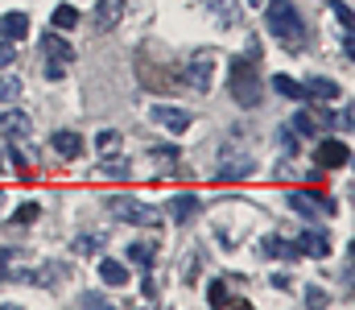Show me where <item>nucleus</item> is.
Segmentation results:
<instances>
[{"label":"nucleus","instance_id":"f257e3e1","mask_svg":"<svg viewBox=\"0 0 355 310\" xmlns=\"http://www.w3.org/2000/svg\"><path fill=\"white\" fill-rule=\"evenodd\" d=\"M265 21H268V33H272L289 54H297V50L306 46V21L297 17L293 0H268Z\"/></svg>","mask_w":355,"mask_h":310},{"label":"nucleus","instance_id":"f03ea898","mask_svg":"<svg viewBox=\"0 0 355 310\" xmlns=\"http://www.w3.org/2000/svg\"><path fill=\"white\" fill-rule=\"evenodd\" d=\"M257 62H261V50H257V46H252L244 58L232 62V96L240 100V107H257V103L265 100V83H261V75H257Z\"/></svg>","mask_w":355,"mask_h":310},{"label":"nucleus","instance_id":"7ed1b4c3","mask_svg":"<svg viewBox=\"0 0 355 310\" xmlns=\"http://www.w3.org/2000/svg\"><path fill=\"white\" fill-rule=\"evenodd\" d=\"M211 75H215V50H194L186 62V83L194 92H211Z\"/></svg>","mask_w":355,"mask_h":310},{"label":"nucleus","instance_id":"20e7f679","mask_svg":"<svg viewBox=\"0 0 355 310\" xmlns=\"http://www.w3.org/2000/svg\"><path fill=\"white\" fill-rule=\"evenodd\" d=\"M252 170H257V157H252V153L236 157L232 149H223V157H219V170H215V178H219V182H236V178H248Z\"/></svg>","mask_w":355,"mask_h":310},{"label":"nucleus","instance_id":"39448f33","mask_svg":"<svg viewBox=\"0 0 355 310\" xmlns=\"http://www.w3.org/2000/svg\"><path fill=\"white\" fill-rule=\"evenodd\" d=\"M107 211H116V219H124V223H153V211L149 207L137 203V199H124V195L107 199Z\"/></svg>","mask_w":355,"mask_h":310},{"label":"nucleus","instance_id":"423d86ee","mask_svg":"<svg viewBox=\"0 0 355 310\" xmlns=\"http://www.w3.org/2000/svg\"><path fill=\"white\" fill-rule=\"evenodd\" d=\"M314 162H318L322 170H339V166L352 162V149H347L343 141H322V145L314 149Z\"/></svg>","mask_w":355,"mask_h":310},{"label":"nucleus","instance_id":"0eeeda50","mask_svg":"<svg viewBox=\"0 0 355 310\" xmlns=\"http://www.w3.org/2000/svg\"><path fill=\"white\" fill-rule=\"evenodd\" d=\"M331 124H335V116H331V112H322V107H302V112L293 116V128H297V132H306V137H310V132H318V128H331Z\"/></svg>","mask_w":355,"mask_h":310},{"label":"nucleus","instance_id":"6e6552de","mask_svg":"<svg viewBox=\"0 0 355 310\" xmlns=\"http://www.w3.org/2000/svg\"><path fill=\"white\" fill-rule=\"evenodd\" d=\"M50 145H54V149H58V157H67V162H79V157L87 153L83 137H79V132H67V128H62V132H54V137H50Z\"/></svg>","mask_w":355,"mask_h":310},{"label":"nucleus","instance_id":"1a4fd4ad","mask_svg":"<svg viewBox=\"0 0 355 310\" xmlns=\"http://www.w3.org/2000/svg\"><path fill=\"white\" fill-rule=\"evenodd\" d=\"M153 120L162 124V128H170V132H186L190 128V112L186 107H170V103H162V107H153Z\"/></svg>","mask_w":355,"mask_h":310},{"label":"nucleus","instance_id":"9d476101","mask_svg":"<svg viewBox=\"0 0 355 310\" xmlns=\"http://www.w3.org/2000/svg\"><path fill=\"white\" fill-rule=\"evenodd\" d=\"M42 54H46L50 62H62V67L75 62V46H67L58 33H42Z\"/></svg>","mask_w":355,"mask_h":310},{"label":"nucleus","instance_id":"9b49d317","mask_svg":"<svg viewBox=\"0 0 355 310\" xmlns=\"http://www.w3.org/2000/svg\"><path fill=\"white\" fill-rule=\"evenodd\" d=\"M0 33H4V42H25L29 37V17L25 12H4L0 17Z\"/></svg>","mask_w":355,"mask_h":310},{"label":"nucleus","instance_id":"f8f14e48","mask_svg":"<svg viewBox=\"0 0 355 310\" xmlns=\"http://www.w3.org/2000/svg\"><path fill=\"white\" fill-rule=\"evenodd\" d=\"M302 92L314 96V100H339V83H331V79H322V75H310V79L302 83Z\"/></svg>","mask_w":355,"mask_h":310},{"label":"nucleus","instance_id":"ddd939ff","mask_svg":"<svg viewBox=\"0 0 355 310\" xmlns=\"http://www.w3.org/2000/svg\"><path fill=\"white\" fill-rule=\"evenodd\" d=\"M166 211H170V219H174V223H190V219H194V211H198V199H194V195H174Z\"/></svg>","mask_w":355,"mask_h":310},{"label":"nucleus","instance_id":"4468645a","mask_svg":"<svg viewBox=\"0 0 355 310\" xmlns=\"http://www.w3.org/2000/svg\"><path fill=\"white\" fill-rule=\"evenodd\" d=\"M297 252H310V257H331V240H327L322 232H302Z\"/></svg>","mask_w":355,"mask_h":310},{"label":"nucleus","instance_id":"2eb2a0df","mask_svg":"<svg viewBox=\"0 0 355 310\" xmlns=\"http://www.w3.org/2000/svg\"><path fill=\"white\" fill-rule=\"evenodd\" d=\"M207 12H215V21H219V25H236V21L244 17L236 0H207Z\"/></svg>","mask_w":355,"mask_h":310},{"label":"nucleus","instance_id":"dca6fc26","mask_svg":"<svg viewBox=\"0 0 355 310\" xmlns=\"http://www.w3.org/2000/svg\"><path fill=\"white\" fill-rule=\"evenodd\" d=\"M99 277H103V286H124V282H128V269H124L120 261H107V257H103V261H99Z\"/></svg>","mask_w":355,"mask_h":310},{"label":"nucleus","instance_id":"f3484780","mask_svg":"<svg viewBox=\"0 0 355 310\" xmlns=\"http://www.w3.org/2000/svg\"><path fill=\"white\" fill-rule=\"evenodd\" d=\"M120 12H124V0H99V17H95V25H99V29H112V25L120 21Z\"/></svg>","mask_w":355,"mask_h":310},{"label":"nucleus","instance_id":"a211bd4d","mask_svg":"<svg viewBox=\"0 0 355 310\" xmlns=\"http://www.w3.org/2000/svg\"><path fill=\"white\" fill-rule=\"evenodd\" d=\"M0 128H4L8 137H29V120H25L21 112H0Z\"/></svg>","mask_w":355,"mask_h":310},{"label":"nucleus","instance_id":"6ab92c4d","mask_svg":"<svg viewBox=\"0 0 355 310\" xmlns=\"http://www.w3.org/2000/svg\"><path fill=\"white\" fill-rule=\"evenodd\" d=\"M79 25V8L75 4H58L54 8V29H75Z\"/></svg>","mask_w":355,"mask_h":310},{"label":"nucleus","instance_id":"aec40b11","mask_svg":"<svg viewBox=\"0 0 355 310\" xmlns=\"http://www.w3.org/2000/svg\"><path fill=\"white\" fill-rule=\"evenodd\" d=\"M272 87L285 96V100H306V92H302V83H293L289 75H272Z\"/></svg>","mask_w":355,"mask_h":310},{"label":"nucleus","instance_id":"412c9836","mask_svg":"<svg viewBox=\"0 0 355 310\" xmlns=\"http://www.w3.org/2000/svg\"><path fill=\"white\" fill-rule=\"evenodd\" d=\"M265 257H285V261H289V257H302V252H297L293 244H285L281 236H268L265 240Z\"/></svg>","mask_w":355,"mask_h":310},{"label":"nucleus","instance_id":"4be33fe9","mask_svg":"<svg viewBox=\"0 0 355 310\" xmlns=\"http://www.w3.org/2000/svg\"><path fill=\"white\" fill-rule=\"evenodd\" d=\"M107 174H112V178H124V174H128V162H124V157H107V153H103L99 178H107Z\"/></svg>","mask_w":355,"mask_h":310},{"label":"nucleus","instance_id":"5701e85b","mask_svg":"<svg viewBox=\"0 0 355 310\" xmlns=\"http://www.w3.org/2000/svg\"><path fill=\"white\" fill-rule=\"evenodd\" d=\"M128 261H137V265H153V244H128Z\"/></svg>","mask_w":355,"mask_h":310},{"label":"nucleus","instance_id":"b1692460","mask_svg":"<svg viewBox=\"0 0 355 310\" xmlns=\"http://www.w3.org/2000/svg\"><path fill=\"white\" fill-rule=\"evenodd\" d=\"M95 145H99L103 153H116V149H120V132H116V128H103V132L95 137Z\"/></svg>","mask_w":355,"mask_h":310},{"label":"nucleus","instance_id":"393cba45","mask_svg":"<svg viewBox=\"0 0 355 310\" xmlns=\"http://www.w3.org/2000/svg\"><path fill=\"white\" fill-rule=\"evenodd\" d=\"M207 298H211V307H227V286L223 282H211L207 286Z\"/></svg>","mask_w":355,"mask_h":310},{"label":"nucleus","instance_id":"a878e982","mask_svg":"<svg viewBox=\"0 0 355 310\" xmlns=\"http://www.w3.org/2000/svg\"><path fill=\"white\" fill-rule=\"evenodd\" d=\"M37 215H42V207H37V203H21V207H17V215H12V219H17V223H33Z\"/></svg>","mask_w":355,"mask_h":310},{"label":"nucleus","instance_id":"bb28decb","mask_svg":"<svg viewBox=\"0 0 355 310\" xmlns=\"http://www.w3.org/2000/svg\"><path fill=\"white\" fill-rule=\"evenodd\" d=\"M17 96H21V83H17V79H4V83H0V100L8 103V100H17Z\"/></svg>","mask_w":355,"mask_h":310},{"label":"nucleus","instance_id":"cd10ccee","mask_svg":"<svg viewBox=\"0 0 355 310\" xmlns=\"http://www.w3.org/2000/svg\"><path fill=\"white\" fill-rule=\"evenodd\" d=\"M75 248H79V252H95L99 240H95V236H83V240H75Z\"/></svg>","mask_w":355,"mask_h":310},{"label":"nucleus","instance_id":"c85d7f7f","mask_svg":"<svg viewBox=\"0 0 355 310\" xmlns=\"http://www.w3.org/2000/svg\"><path fill=\"white\" fill-rule=\"evenodd\" d=\"M12 58H17V50L4 42V46H0V67H12Z\"/></svg>","mask_w":355,"mask_h":310},{"label":"nucleus","instance_id":"c756f323","mask_svg":"<svg viewBox=\"0 0 355 310\" xmlns=\"http://www.w3.org/2000/svg\"><path fill=\"white\" fill-rule=\"evenodd\" d=\"M46 75H50V79H54V83H58V79H62V75H67V67H62V62H50V67H46Z\"/></svg>","mask_w":355,"mask_h":310},{"label":"nucleus","instance_id":"7c9ffc66","mask_svg":"<svg viewBox=\"0 0 355 310\" xmlns=\"http://www.w3.org/2000/svg\"><path fill=\"white\" fill-rule=\"evenodd\" d=\"M335 12H339V21H343V29H347V25H352V8H347V4H339Z\"/></svg>","mask_w":355,"mask_h":310},{"label":"nucleus","instance_id":"2f4dec72","mask_svg":"<svg viewBox=\"0 0 355 310\" xmlns=\"http://www.w3.org/2000/svg\"><path fill=\"white\" fill-rule=\"evenodd\" d=\"M0 282H8V252L0 248Z\"/></svg>","mask_w":355,"mask_h":310},{"label":"nucleus","instance_id":"473e14b6","mask_svg":"<svg viewBox=\"0 0 355 310\" xmlns=\"http://www.w3.org/2000/svg\"><path fill=\"white\" fill-rule=\"evenodd\" d=\"M252 4H261V0H252Z\"/></svg>","mask_w":355,"mask_h":310}]
</instances>
